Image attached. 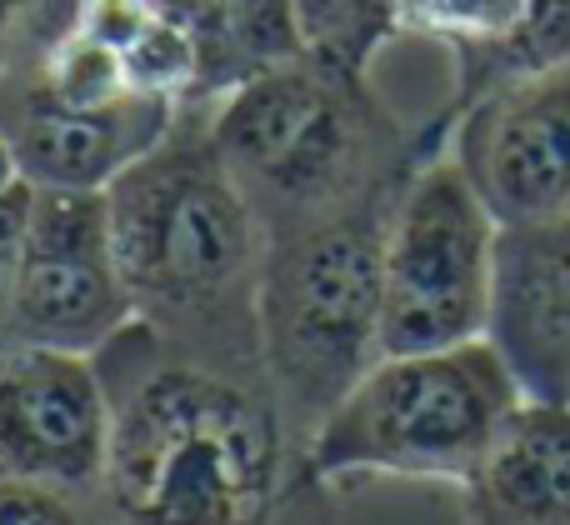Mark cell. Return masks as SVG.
I'll use <instances>...</instances> for the list:
<instances>
[{
	"instance_id": "6da1fadb",
	"label": "cell",
	"mask_w": 570,
	"mask_h": 525,
	"mask_svg": "<svg viewBox=\"0 0 570 525\" xmlns=\"http://www.w3.org/2000/svg\"><path fill=\"white\" fill-rule=\"evenodd\" d=\"M110 396L100 525H335V486L271 376L200 360L130 320L96 350Z\"/></svg>"
},
{
	"instance_id": "9c48e42d",
	"label": "cell",
	"mask_w": 570,
	"mask_h": 525,
	"mask_svg": "<svg viewBox=\"0 0 570 525\" xmlns=\"http://www.w3.org/2000/svg\"><path fill=\"white\" fill-rule=\"evenodd\" d=\"M110 446V396L96 356L0 340V470L96 491Z\"/></svg>"
},
{
	"instance_id": "8fae6325",
	"label": "cell",
	"mask_w": 570,
	"mask_h": 525,
	"mask_svg": "<svg viewBox=\"0 0 570 525\" xmlns=\"http://www.w3.org/2000/svg\"><path fill=\"white\" fill-rule=\"evenodd\" d=\"M180 106L166 96H130L100 110L0 106V140L20 176L50 190H110L146 150L166 140Z\"/></svg>"
},
{
	"instance_id": "8992f818",
	"label": "cell",
	"mask_w": 570,
	"mask_h": 525,
	"mask_svg": "<svg viewBox=\"0 0 570 525\" xmlns=\"http://www.w3.org/2000/svg\"><path fill=\"white\" fill-rule=\"evenodd\" d=\"M495 246L501 220L491 216L461 160L451 150L431 156L405 180L385 236V356L491 336Z\"/></svg>"
},
{
	"instance_id": "ac0fdd59",
	"label": "cell",
	"mask_w": 570,
	"mask_h": 525,
	"mask_svg": "<svg viewBox=\"0 0 570 525\" xmlns=\"http://www.w3.org/2000/svg\"><path fill=\"white\" fill-rule=\"evenodd\" d=\"M20 186H30V180L20 176V166H16V156H10V146L0 140V200H10Z\"/></svg>"
},
{
	"instance_id": "30bf717a",
	"label": "cell",
	"mask_w": 570,
	"mask_h": 525,
	"mask_svg": "<svg viewBox=\"0 0 570 525\" xmlns=\"http://www.w3.org/2000/svg\"><path fill=\"white\" fill-rule=\"evenodd\" d=\"M491 340L525 396L570 400V216L501 226Z\"/></svg>"
},
{
	"instance_id": "ba28073f",
	"label": "cell",
	"mask_w": 570,
	"mask_h": 525,
	"mask_svg": "<svg viewBox=\"0 0 570 525\" xmlns=\"http://www.w3.org/2000/svg\"><path fill=\"white\" fill-rule=\"evenodd\" d=\"M451 156L501 226L570 216V60L461 110Z\"/></svg>"
},
{
	"instance_id": "4fadbf2b",
	"label": "cell",
	"mask_w": 570,
	"mask_h": 525,
	"mask_svg": "<svg viewBox=\"0 0 570 525\" xmlns=\"http://www.w3.org/2000/svg\"><path fill=\"white\" fill-rule=\"evenodd\" d=\"M305 56L345 76H371L375 56L401 36L395 0H291Z\"/></svg>"
},
{
	"instance_id": "7a4b0ae2",
	"label": "cell",
	"mask_w": 570,
	"mask_h": 525,
	"mask_svg": "<svg viewBox=\"0 0 570 525\" xmlns=\"http://www.w3.org/2000/svg\"><path fill=\"white\" fill-rule=\"evenodd\" d=\"M106 200L136 320L200 360L266 376V230L220 160L210 106H180L166 140L116 176Z\"/></svg>"
},
{
	"instance_id": "5b68a950",
	"label": "cell",
	"mask_w": 570,
	"mask_h": 525,
	"mask_svg": "<svg viewBox=\"0 0 570 525\" xmlns=\"http://www.w3.org/2000/svg\"><path fill=\"white\" fill-rule=\"evenodd\" d=\"M521 400V376L491 336L445 350H401L355 380L305 450L331 486L441 481L465 491Z\"/></svg>"
},
{
	"instance_id": "5bb4252c",
	"label": "cell",
	"mask_w": 570,
	"mask_h": 525,
	"mask_svg": "<svg viewBox=\"0 0 570 525\" xmlns=\"http://www.w3.org/2000/svg\"><path fill=\"white\" fill-rule=\"evenodd\" d=\"M535 0H395L401 36L441 40L445 50H475L515 36Z\"/></svg>"
},
{
	"instance_id": "9a60e30c",
	"label": "cell",
	"mask_w": 570,
	"mask_h": 525,
	"mask_svg": "<svg viewBox=\"0 0 570 525\" xmlns=\"http://www.w3.org/2000/svg\"><path fill=\"white\" fill-rule=\"evenodd\" d=\"M0 525H100L96 491L0 470Z\"/></svg>"
},
{
	"instance_id": "52a82bcc",
	"label": "cell",
	"mask_w": 570,
	"mask_h": 525,
	"mask_svg": "<svg viewBox=\"0 0 570 525\" xmlns=\"http://www.w3.org/2000/svg\"><path fill=\"white\" fill-rule=\"evenodd\" d=\"M136 320L110 236L106 190L36 186L6 306V340L96 356Z\"/></svg>"
},
{
	"instance_id": "3957f363",
	"label": "cell",
	"mask_w": 570,
	"mask_h": 525,
	"mask_svg": "<svg viewBox=\"0 0 570 525\" xmlns=\"http://www.w3.org/2000/svg\"><path fill=\"white\" fill-rule=\"evenodd\" d=\"M210 136L271 240L411 180L451 150V120L435 110L405 126L371 76L295 56L210 100Z\"/></svg>"
},
{
	"instance_id": "e0dca14e",
	"label": "cell",
	"mask_w": 570,
	"mask_h": 525,
	"mask_svg": "<svg viewBox=\"0 0 570 525\" xmlns=\"http://www.w3.org/2000/svg\"><path fill=\"white\" fill-rule=\"evenodd\" d=\"M26 16H30V0H0V76H6L10 56H16V40H20Z\"/></svg>"
},
{
	"instance_id": "2e32d148",
	"label": "cell",
	"mask_w": 570,
	"mask_h": 525,
	"mask_svg": "<svg viewBox=\"0 0 570 525\" xmlns=\"http://www.w3.org/2000/svg\"><path fill=\"white\" fill-rule=\"evenodd\" d=\"M220 6L236 16L240 36H246L250 56L261 60V70L305 56V40H301V26H295L291 0H220Z\"/></svg>"
},
{
	"instance_id": "7c38bea8",
	"label": "cell",
	"mask_w": 570,
	"mask_h": 525,
	"mask_svg": "<svg viewBox=\"0 0 570 525\" xmlns=\"http://www.w3.org/2000/svg\"><path fill=\"white\" fill-rule=\"evenodd\" d=\"M461 496L471 525H570V400L525 396Z\"/></svg>"
},
{
	"instance_id": "277c9868",
	"label": "cell",
	"mask_w": 570,
	"mask_h": 525,
	"mask_svg": "<svg viewBox=\"0 0 570 525\" xmlns=\"http://www.w3.org/2000/svg\"><path fill=\"white\" fill-rule=\"evenodd\" d=\"M401 190L405 180L266 240L261 350L301 446L385 356V236Z\"/></svg>"
}]
</instances>
